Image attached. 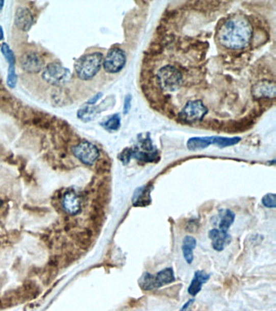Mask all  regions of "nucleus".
<instances>
[{
  "mask_svg": "<svg viewBox=\"0 0 276 311\" xmlns=\"http://www.w3.org/2000/svg\"><path fill=\"white\" fill-rule=\"evenodd\" d=\"M253 94L255 98H274L275 97V84L268 81L257 83L253 88Z\"/></svg>",
  "mask_w": 276,
  "mask_h": 311,
  "instance_id": "nucleus-14",
  "label": "nucleus"
},
{
  "mask_svg": "<svg viewBox=\"0 0 276 311\" xmlns=\"http://www.w3.org/2000/svg\"><path fill=\"white\" fill-rule=\"evenodd\" d=\"M152 189L153 188L150 186L138 187L132 197V205L135 207H146L149 205L152 202Z\"/></svg>",
  "mask_w": 276,
  "mask_h": 311,
  "instance_id": "nucleus-13",
  "label": "nucleus"
},
{
  "mask_svg": "<svg viewBox=\"0 0 276 311\" xmlns=\"http://www.w3.org/2000/svg\"><path fill=\"white\" fill-rule=\"evenodd\" d=\"M103 127L107 131H117L121 127V116L119 114L113 115L110 118L108 119L106 122L104 123Z\"/></svg>",
  "mask_w": 276,
  "mask_h": 311,
  "instance_id": "nucleus-23",
  "label": "nucleus"
},
{
  "mask_svg": "<svg viewBox=\"0 0 276 311\" xmlns=\"http://www.w3.org/2000/svg\"><path fill=\"white\" fill-rule=\"evenodd\" d=\"M72 151L75 157L87 165H92L99 157L98 148L88 141L79 142V145L73 147Z\"/></svg>",
  "mask_w": 276,
  "mask_h": 311,
  "instance_id": "nucleus-7",
  "label": "nucleus"
},
{
  "mask_svg": "<svg viewBox=\"0 0 276 311\" xmlns=\"http://www.w3.org/2000/svg\"><path fill=\"white\" fill-rule=\"evenodd\" d=\"M103 60V54L101 53L84 55L78 59L75 62L74 69L76 75L81 80H91L101 70Z\"/></svg>",
  "mask_w": 276,
  "mask_h": 311,
  "instance_id": "nucleus-2",
  "label": "nucleus"
},
{
  "mask_svg": "<svg viewBox=\"0 0 276 311\" xmlns=\"http://www.w3.org/2000/svg\"><path fill=\"white\" fill-rule=\"evenodd\" d=\"M95 113H96V109L92 107H84L83 109H81L78 113V116L81 120L84 121V122H88L91 121V119L95 116Z\"/></svg>",
  "mask_w": 276,
  "mask_h": 311,
  "instance_id": "nucleus-24",
  "label": "nucleus"
},
{
  "mask_svg": "<svg viewBox=\"0 0 276 311\" xmlns=\"http://www.w3.org/2000/svg\"><path fill=\"white\" fill-rule=\"evenodd\" d=\"M101 95H102V94H101V93L97 94L96 95H95V97H93V98H91V100H90V101L87 102V104L90 105H94V104H95L97 101H99V98H101Z\"/></svg>",
  "mask_w": 276,
  "mask_h": 311,
  "instance_id": "nucleus-29",
  "label": "nucleus"
},
{
  "mask_svg": "<svg viewBox=\"0 0 276 311\" xmlns=\"http://www.w3.org/2000/svg\"><path fill=\"white\" fill-rule=\"evenodd\" d=\"M42 79L46 83L53 86H61L69 83L71 79V73L68 68L57 63H52L46 65L42 72Z\"/></svg>",
  "mask_w": 276,
  "mask_h": 311,
  "instance_id": "nucleus-5",
  "label": "nucleus"
},
{
  "mask_svg": "<svg viewBox=\"0 0 276 311\" xmlns=\"http://www.w3.org/2000/svg\"><path fill=\"white\" fill-rule=\"evenodd\" d=\"M4 38V29L0 27V41L3 40Z\"/></svg>",
  "mask_w": 276,
  "mask_h": 311,
  "instance_id": "nucleus-30",
  "label": "nucleus"
},
{
  "mask_svg": "<svg viewBox=\"0 0 276 311\" xmlns=\"http://www.w3.org/2000/svg\"><path fill=\"white\" fill-rule=\"evenodd\" d=\"M133 155V149L127 148L118 155V159L121 161L123 165H127L131 161V158Z\"/></svg>",
  "mask_w": 276,
  "mask_h": 311,
  "instance_id": "nucleus-26",
  "label": "nucleus"
},
{
  "mask_svg": "<svg viewBox=\"0 0 276 311\" xmlns=\"http://www.w3.org/2000/svg\"><path fill=\"white\" fill-rule=\"evenodd\" d=\"M241 139L240 137H234V138H227V137H213V145H217L221 149L226 147L232 146L240 142Z\"/></svg>",
  "mask_w": 276,
  "mask_h": 311,
  "instance_id": "nucleus-22",
  "label": "nucleus"
},
{
  "mask_svg": "<svg viewBox=\"0 0 276 311\" xmlns=\"http://www.w3.org/2000/svg\"><path fill=\"white\" fill-rule=\"evenodd\" d=\"M63 208L69 214H77L81 210V199L73 190L65 193L62 201Z\"/></svg>",
  "mask_w": 276,
  "mask_h": 311,
  "instance_id": "nucleus-11",
  "label": "nucleus"
},
{
  "mask_svg": "<svg viewBox=\"0 0 276 311\" xmlns=\"http://www.w3.org/2000/svg\"><path fill=\"white\" fill-rule=\"evenodd\" d=\"M210 275L206 273L204 271H197L194 274V278L190 283L188 288V293L190 295H197L198 293L202 290V286L210 279Z\"/></svg>",
  "mask_w": 276,
  "mask_h": 311,
  "instance_id": "nucleus-15",
  "label": "nucleus"
},
{
  "mask_svg": "<svg viewBox=\"0 0 276 311\" xmlns=\"http://www.w3.org/2000/svg\"><path fill=\"white\" fill-rule=\"evenodd\" d=\"M20 67L28 73L36 74L40 72L44 66L42 57L35 52L24 53L20 58Z\"/></svg>",
  "mask_w": 276,
  "mask_h": 311,
  "instance_id": "nucleus-9",
  "label": "nucleus"
},
{
  "mask_svg": "<svg viewBox=\"0 0 276 311\" xmlns=\"http://www.w3.org/2000/svg\"><path fill=\"white\" fill-rule=\"evenodd\" d=\"M251 36V26L248 20L241 16L228 19L218 32V42L229 49H244L249 43Z\"/></svg>",
  "mask_w": 276,
  "mask_h": 311,
  "instance_id": "nucleus-1",
  "label": "nucleus"
},
{
  "mask_svg": "<svg viewBox=\"0 0 276 311\" xmlns=\"http://www.w3.org/2000/svg\"><path fill=\"white\" fill-rule=\"evenodd\" d=\"M254 123V120L251 117H244L240 121L228 123V127L224 131L229 133H237L248 130Z\"/></svg>",
  "mask_w": 276,
  "mask_h": 311,
  "instance_id": "nucleus-17",
  "label": "nucleus"
},
{
  "mask_svg": "<svg viewBox=\"0 0 276 311\" xmlns=\"http://www.w3.org/2000/svg\"><path fill=\"white\" fill-rule=\"evenodd\" d=\"M34 18L31 11L28 8L20 7L16 9L15 14V24L19 30L24 32L29 31L32 27Z\"/></svg>",
  "mask_w": 276,
  "mask_h": 311,
  "instance_id": "nucleus-10",
  "label": "nucleus"
},
{
  "mask_svg": "<svg viewBox=\"0 0 276 311\" xmlns=\"http://www.w3.org/2000/svg\"><path fill=\"white\" fill-rule=\"evenodd\" d=\"M4 1H0V10H1V9H2L3 8V7H4Z\"/></svg>",
  "mask_w": 276,
  "mask_h": 311,
  "instance_id": "nucleus-31",
  "label": "nucleus"
},
{
  "mask_svg": "<svg viewBox=\"0 0 276 311\" xmlns=\"http://www.w3.org/2000/svg\"><path fill=\"white\" fill-rule=\"evenodd\" d=\"M1 52H2L4 57L6 59L8 64H9L8 75H16V71H15L16 57H15L14 53L12 52V49H10V46L4 42L1 46Z\"/></svg>",
  "mask_w": 276,
  "mask_h": 311,
  "instance_id": "nucleus-19",
  "label": "nucleus"
},
{
  "mask_svg": "<svg viewBox=\"0 0 276 311\" xmlns=\"http://www.w3.org/2000/svg\"><path fill=\"white\" fill-rule=\"evenodd\" d=\"M194 302H195V299H194V298L188 300V301H187V302L184 304V306L182 307L180 311H192V305H193Z\"/></svg>",
  "mask_w": 276,
  "mask_h": 311,
  "instance_id": "nucleus-28",
  "label": "nucleus"
},
{
  "mask_svg": "<svg viewBox=\"0 0 276 311\" xmlns=\"http://www.w3.org/2000/svg\"><path fill=\"white\" fill-rule=\"evenodd\" d=\"M2 201H1V200H0V207L2 206Z\"/></svg>",
  "mask_w": 276,
  "mask_h": 311,
  "instance_id": "nucleus-32",
  "label": "nucleus"
},
{
  "mask_svg": "<svg viewBox=\"0 0 276 311\" xmlns=\"http://www.w3.org/2000/svg\"><path fill=\"white\" fill-rule=\"evenodd\" d=\"M158 151L155 150L154 152H143V151H139V149H133V155L132 157L137 159L139 161H143V162H153L155 161L157 157H158Z\"/></svg>",
  "mask_w": 276,
  "mask_h": 311,
  "instance_id": "nucleus-21",
  "label": "nucleus"
},
{
  "mask_svg": "<svg viewBox=\"0 0 276 311\" xmlns=\"http://www.w3.org/2000/svg\"><path fill=\"white\" fill-rule=\"evenodd\" d=\"M208 113V109L200 101H190L182 109L179 118L185 123L200 122Z\"/></svg>",
  "mask_w": 276,
  "mask_h": 311,
  "instance_id": "nucleus-6",
  "label": "nucleus"
},
{
  "mask_svg": "<svg viewBox=\"0 0 276 311\" xmlns=\"http://www.w3.org/2000/svg\"><path fill=\"white\" fill-rule=\"evenodd\" d=\"M262 205L266 208H275L276 207V195L274 193H268L262 199Z\"/></svg>",
  "mask_w": 276,
  "mask_h": 311,
  "instance_id": "nucleus-25",
  "label": "nucleus"
},
{
  "mask_svg": "<svg viewBox=\"0 0 276 311\" xmlns=\"http://www.w3.org/2000/svg\"><path fill=\"white\" fill-rule=\"evenodd\" d=\"M213 145V137H194L188 141L187 146L191 151L202 150Z\"/></svg>",
  "mask_w": 276,
  "mask_h": 311,
  "instance_id": "nucleus-18",
  "label": "nucleus"
},
{
  "mask_svg": "<svg viewBox=\"0 0 276 311\" xmlns=\"http://www.w3.org/2000/svg\"><path fill=\"white\" fill-rule=\"evenodd\" d=\"M196 246V241L194 237L190 236V235L184 237L183 245H182V250L184 253V258L188 264H191L193 261V250Z\"/></svg>",
  "mask_w": 276,
  "mask_h": 311,
  "instance_id": "nucleus-16",
  "label": "nucleus"
},
{
  "mask_svg": "<svg viewBox=\"0 0 276 311\" xmlns=\"http://www.w3.org/2000/svg\"><path fill=\"white\" fill-rule=\"evenodd\" d=\"M209 237L212 241V246L216 251H222L227 245L231 242V236L227 231L219 229H212L209 233Z\"/></svg>",
  "mask_w": 276,
  "mask_h": 311,
  "instance_id": "nucleus-12",
  "label": "nucleus"
},
{
  "mask_svg": "<svg viewBox=\"0 0 276 311\" xmlns=\"http://www.w3.org/2000/svg\"><path fill=\"white\" fill-rule=\"evenodd\" d=\"M127 63V56L124 51L114 47L109 51L107 56L103 60L105 70L109 74L120 72Z\"/></svg>",
  "mask_w": 276,
  "mask_h": 311,
  "instance_id": "nucleus-8",
  "label": "nucleus"
},
{
  "mask_svg": "<svg viewBox=\"0 0 276 311\" xmlns=\"http://www.w3.org/2000/svg\"><path fill=\"white\" fill-rule=\"evenodd\" d=\"M157 79L163 90L173 91L181 86L183 75L172 65H166L158 71Z\"/></svg>",
  "mask_w": 276,
  "mask_h": 311,
  "instance_id": "nucleus-4",
  "label": "nucleus"
},
{
  "mask_svg": "<svg viewBox=\"0 0 276 311\" xmlns=\"http://www.w3.org/2000/svg\"><path fill=\"white\" fill-rule=\"evenodd\" d=\"M174 281L175 276L173 275V270L171 268H165L156 275L144 272L141 277L139 278V284L144 291H151Z\"/></svg>",
  "mask_w": 276,
  "mask_h": 311,
  "instance_id": "nucleus-3",
  "label": "nucleus"
},
{
  "mask_svg": "<svg viewBox=\"0 0 276 311\" xmlns=\"http://www.w3.org/2000/svg\"><path fill=\"white\" fill-rule=\"evenodd\" d=\"M235 213L230 209H225L221 213V220L219 223V230L228 232L232 223L235 221Z\"/></svg>",
  "mask_w": 276,
  "mask_h": 311,
  "instance_id": "nucleus-20",
  "label": "nucleus"
},
{
  "mask_svg": "<svg viewBox=\"0 0 276 311\" xmlns=\"http://www.w3.org/2000/svg\"><path fill=\"white\" fill-rule=\"evenodd\" d=\"M131 94H127L125 98V101H124V109H123V113L127 115V113H129L131 110Z\"/></svg>",
  "mask_w": 276,
  "mask_h": 311,
  "instance_id": "nucleus-27",
  "label": "nucleus"
}]
</instances>
